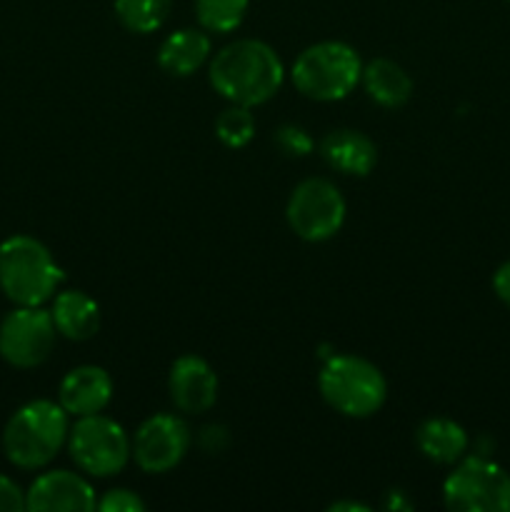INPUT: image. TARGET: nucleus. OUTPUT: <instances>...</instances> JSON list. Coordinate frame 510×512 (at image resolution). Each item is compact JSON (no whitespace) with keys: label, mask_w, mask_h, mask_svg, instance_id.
I'll list each match as a JSON object with an SVG mask.
<instances>
[{"label":"nucleus","mask_w":510,"mask_h":512,"mask_svg":"<svg viewBox=\"0 0 510 512\" xmlns=\"http://www.w3.org/2000/svg\"><path fill=\"white\" fill-rule=\"evenodd\" d=\"M210 85L225 100L255 108L273 98L285 78L283 60L263 40L243 38L215 53L208 68Z\"/></svg>","instance_id":"nucleus-1"},{"label":"nucleus","mask_w":510,"mask_h":512,"mask_svg":"<svg viewBox=\"0 0 510 512\" xmlns=\"http://www.w3.org/2000/svg\"><path fill=\"white\" fill-rule=\"evenodd\" d=\"M70 415L53 400H30L15 410L3 430L5 458L23 470L45 468L68 445Z\"/></svg>","instance_id":"nucleus-2"},{"label":"nucleus","mask_w":510,"mask_h":512,"mask_svg":"<svg viewBox=\"0 0 510 512\" xmlns=\"http://www.w3.org/2000/svg\"><path fill=\"white\" fill-rule=\"evenodd\" d=\"M63 270L50 250L30 235L0 243V290L15 305H43L58 293Z\"/></svg>","instance_id":"nucleus-3"},{"label":"nucleus","mask_w":510,"mask_h":512,"mask_svg":"<svg viewBox=\"0 0 510 512\" xmlns=\"http://www.w3.org/2000/svg\"><path fill=\"white\" fill-rule=\"evenodd\" d=\"M318 388L325 403L345 418H370L383 408L388 383L370 360L360 355H333L318 375Z\"/></svg>","instance_id":"nucleus-4"},{"label":"nucleus","mask_w":510,"mask_h":512,"mask_svg":"<svg viewBox=\"0 0 510 512\" xmlns=\"http://www.w3.org/2000/svg\"><path fill=\"white\" fill-rule=\"evenodd\" d=\"M360 75H363L360 55L340 40H323V43L310 45L298 55L290 70L295 90L318 103L343 100L360 83Z\"/></svg>","instance_id":"nucleus-5"},{"label":"nucleus","mask_w":510,"mask_h":512,"mask_svg":"<svg viewBox=\"0 0 510 512\" xmlns=\"http://www.w3.org/2000/svg\"><path fill=\"white\" fill-rule=\"evenodd\" d=\"M443 503L453 512H510V473L480 455L458 460L443 483Z\"/></svg>","instance_id":"nucleus-6"},{"label":"nucleus","mask_w":510,"mask_h":512,"mask_svg":"<svg viewBox=\"0 0 510 512\" xmlns=\"http://www.w3.org/2000/svg\"><path fill=\"white\" fill-rule=\"evenodd\" d=\"M68 450L75 465L93 478H113L133 458V443L123 425L100 413L75 418Z\"/></svg>","instance_id":"nucleus-7"},{"label":"nucleus","mask_w":510,"mask_h":512,"mask_svg":"<svg viewBox=\"0 0 510 512\" xmlns=\"http://www.w3.org/2000/svg\"><path fill=\"white\" fill-rule=\"evenodd\" d=\"M290 230L305 243H323L340 233L345 223V198L335 183L308 178L295 185L285 208Z\"/></svg>","instance_id":"nucleus-8"},{"label":"nucleus","mask_w":510,"mask_h":512,"mask_svg":"<svg viewBox=\"0 0 510 512\" xmlns=\"http://www.w3.org/2000/svg\"><path fill=\"white\" fill-rule=\"evenodd\" d=\"M53 315L43 305H15L0 323V358L20 370L43 365L55 345Z\"/></svg>","instance_id":"nucleus-9"},{"label":"nucleus","mask_w":510,"mask_h":512,"mask_svg":"<svg viewBox=\"0 0 510 512\" xmlns=\"http://www.w3.org/2000/svg\"><path fill=\"white\" fill-rule=\"evenodd\" d=\"M133 443V458L143 473L160 475L173 470L190 448V428L175 415H153L143 420Z\"/></svg>","instance_id":"nucleus-10"},{"label":"nucleus","mask_w":510,"mask_h":512,"mask_svg":"<svg viewBox=\"0 0 510 512\" xmlns=\"http://www.w3.org/2000/svg\"><path fill=\"white\" fill-rule=\"evenodd\" d=\"M95 505L93 485L70 470L43 473L25 493V510L33 512H90Z\"/></svg>","instance_id":"nucleus-11"},{"label":"nucleus","mask_w":510,"mask_h":512,"mask_svg":"<svg viewBox=\"0 0 510 512\" xmlns=\"http://www.w3.org/2000/svg\"><path fill=\"white\" fill-rule=\"evenodd\" d=\"M168 393L180 413L203 415L218 400V375L208 360L198 355H180L170 368Z\"/></svg>","instance_id":"nucleus-12"},{"label":"nucleus","mask_w":510,"mask_h":512,"mask_svg":"<svg viewBox=\"0 0 510 512\" xmlns=\"http://www.w3.org/2000/svg\"><path fill=\"white\" fill-rule=\"evenodd\" d=\"M110 400H113V380L100 365H80L60 380L58 403L70 418L103 413Z\"/></svg>","instance_id":"nucleus-13"},{"label":"nucleus","mask_w":510,"mask_h":512,"mask_svg":"<svg viewBox=\"0 0 510 512\" xmlns=\"http://www.w3.org/2000/svg\"><path fill=\"white\" fill-rule=\"evenodd\" d=\"M320 155L333 170L358 175V178H365L378 163V148L373 140L360 130L350 128H340L325 135L320 143Z\"/></svg>","instance_id":"nucleus-14"},{"label":"nucleus","mask_w":510,"mask_h":512,"mask_svg":"<svg viewBox=\"0 0 510 512\" xmlns=\"http://www.w3.org/2000/svg\"><path fill=\"white\" fill-rule=\"evenodd\" d=\"M53 323L58 335L83 343L100 330V308L83 290H60L53 298Z\"/></svg>","instance_id":"nucleus-15"},{"label":"nucleus","mask_w":510,"mask_h":512,"mask_svg":"<svg viewBox=\"0 0 510 512\" xmlns=\"http://www.w3.org/2000/svg\"><path fill=\"white\" fill-rule=\"evenodd\" d=\"M210 58L208 33L195 28H180L163 40L158 50V65L173 78H188L203 68Z\"/></svg>","instance_id":"nucleus-16"},{"label":"nucleus","mask_w":510,"mask_h":512,"mask_svg":"<svg viewBox=\"0 0 510 512\" xmlns=\"http://www.w3.org/2000/svg\"><path fill=\"white\" fill-rule=\"evenodd\" d=\"M415 445L435 465H455L468 450V433L450 418H428L415 430Z\"/></svg>","instance_id":"nucleus-17"},{"label":"nucleus","mask_w":510,"mask_h":512,"mask_svg":"<svg viewBox=\"0 0 510 512\" xmlns=\"http://www.w3.org/2000/svg\"><path fill=\"white\" fill-rule=\"evenodd\" d=\"M365 85V93L370 100H375L383 108H400L410 100L413 95V80L405 73L403 65L388 58H375L370 60L360 75Z\"/></svg>","instance_id":"nucleus-18"},{"label":"nucleus","mask_w":510,"mask_h":512,"mask_svg":"<svg viewBox=\"0 0 510 512\" xmlns=\"http://www.w3.org/2000/svg\"><path fill=\"white\" fill-rule=\"evenodd\" d=\"M173 0H115V15L130 33H155L168 20Z\"/></svg>","instance_id":"nucleus-19"},{"label":"nucleus","mask_w":510,"mask_h":512,"mask_svg":"<svg viewBox=\"0 0 510 512\" xmlns=\"http://www.w3.org/2000/svg\"><path fill=\"white\" fill-rule=\"evenodd\" d=\"M250 0H195L200 28L208 33H233L245 20Z\"/></svg>","instance_id":"nucleus-20"},{"label":"nucleus","mask_w":510,"mask_h":512,"mask_svg":"<svg viewBox=\"0 0 510 512\" xmlns=\"http://www.w3.org/2000/svg\"><path fill=\"white\" fill-rule=\"evenodd\" d=\"M215 135L228 148H245L255 135V118L245 105L230 103L215 120Z\"/></svg>","instance_id":"nucleus-21"},{"label":"nucleus","mask_w":510,"mask_h":512,"mask_svg":"<svg viewBox=\"0 0 510 512\" xmlns=\"http://www.w3.org/2000/svg\"><path fill=\"white\" fill-rule=\"evenodd\" d=\"M275 143L285 155H308L313 150V138L300 125H283L275 133Z\"/></svg>","instance_id":"nucleus-22"},{"label":"nucleus","mask_w":510,"mask_h":512,"mask_svg":"<svg viewBox=\"0 0 510 512\" xmlns=\"http://www.w3.org/2000/svg\"><path fill=\"white\" fill-rule=\"evenodd\" d=\"M95 508L103 512H143L145 503L133 493V490L115 488V490H108V493L98 500Z\"/></svg>","instance_id":"nucleus-23"},{"label":"nucleus","mask_w":510,"mask_h":512,"mask_svg":"<svg viewBox=\"0 0 510 512\" xmlns=\"http://www.w3.org/2000/svg\"><path fill=\"white\" fill-rule=\"evenodd\" d=\"M25 510V493L18 483L0 475V512H20Z\"/></svg>","instance_id":"nucleus-24"},{"label":"nucleus","mask_w":510,"mask_h":512,"mask_svg":"<svg viewBox=\"0 0 510 512\" xmlns=\"http://www.w3.org/2000/svg\"><path fill=\"white\" fill-rule=\"evenodd\" d=\"M493 290L495 295H498L500 303H503L505 308H510V260H505V263L495 270Z\"/></svg>","instance_id":"nucleus-25"},{"label":"nucleus","mask_w":510,"mask_h":512,"mask_svg":"<svg viewBox=\"0 0 510 512\" xmlns=\"http://www.w3.org/2000/svg\"><path fill=\"white\" fill-rule=\"evenodd\" d=\"M330 510L333 512H340V510H368V505H360V503H353V500H345V503H333L330 505Z\"/></svg>","instance_id":"nucleus-26"},{"label":"nucleus","mask_w":510,"mask_h":512,"mask_svg":"<svg viewBox=\"0 0 510 512\" xmlns=\"http://www.w3.org/2000/svg\"><path fill=\"white\" fill-rule=\"evenodd\" d=\"M508 3H510V0H508Z\"/></svg>","instance_id":"nucleus-27"}]
</instances>
